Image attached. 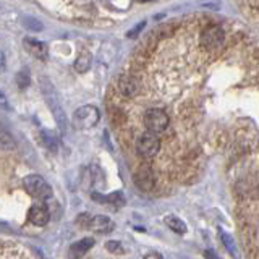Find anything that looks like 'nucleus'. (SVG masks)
<instances>
[{
  "label": "nucleus",
  "instance_id": "nucleus-1",
  "mask_svg": "<svg viewBox=\"0 0 259 259\" xmlns=\"http://www.w3.org/2000/svg\"><path fill=\"white\" fill-rule=\"evenodd\" d=\"M135 148H136L138 156L146 159V160H151L154 157H157V154L160 152V148H162L159 133H154V132H151V130L141 133L140 136H138Z\"/></svg>",
  "mask_w": 259,
  "mask_h": 259
},
{
  "label": "nucleus",
  "instance_id": "nucleus-2",
  "mask_svg": "<svg viewBox=\"0 0 259 259\" xmlns=\"http://www.w3.org/2000/svg\"><path fill=\"white\" fill-rule=\"evenodd\" d=\"M143 123L146 130H151L154 133H164L170 125V118L165 110L159 107H149L143 113Z\"/></svg>",
  "mask_w": 259,
  "mask_h": 259
},
{
  "label": "nucleus",
  "instance_id": "nucleus-3",
  "mask_svg": "<svg viewBox=\"0 0 259 259\" xmlns=\"http://www.w3.org/2000/svg\"><path fill=\"white\" fill-rule=\"evenodd\" d=\"M199 40L207 54H217L225 44V32L221 26H209L202 31Z\"/></svg>",
  "mask_w": 259,
  "mask_h": 259
},
{
  "label": "nucleus",
  "instance_id": "nucleus-4",
  "mask_svg": "<svg viewBox=\"0 0 259 259\" xmlns=\"http://www.w3.org/2000/svg\"><path fill=\"white\" fill-rule=\"evenodd\" d=\"M24 190H26L32 198H37L39 201H46L52 196V188L46 183V180L39 175H28L23 180Z\"/></svg>",
  "mask_w": 259,
  "mask_h": 259
},
{
  "label": "nucleus",
  "instance_id": "nucleus-5",
  "mask_svg": "<svg viewBox=\"0 0 259 259\" xmlns=\"http://www.w3.org/2000/svg\"><path fill=\"white\" fill-rule=\"evenodd\" d=\"M42 93H44V97H46V101H47V104H49V107H51L52 113L55 115L57 123H59V126H60L62 130H65V128H67L65 112H63V109H62L60 99H59V96L55 94L52 84H51V83H47V81H42Z\"/></svg>",
  "mask_w": 259,
  "mask_h": 259
},
{
  "label": "nucleus",
  "instance_id": "nucleus-6",
  "mask_svg": "<svg viewBox=\"0 0 259 259\" xmlns=\"http://www.w3.org/2000/svg\"><path fill=\"white\" fill-rule=\"evenodd\" d=\"M99 110L93 105H83L75 113H73V123L79 130H89L99 121Z\"/></svg>",
  "mask_w": 259,
  "mask_h": 259
},
{
  "label": "nucleus",
  "instance_id": "nucleus-7",
  "mask_svg": "<svg viewBox=\"0 0 259 259\" xmlns=\"http://www.w3.org/2000/svg\"><path fill=\"white\" fill-rule=\"evenodd\" d=\"M135 183L140 190L143 191H151L156 185V177H154V167L149 164H143L138 170H135L133 174Z\"/></svg>",
  "mask_w": 259,
  "mask_h": 259
},
{
  "label": "nucleus",
  "instance_id": "nucleus-8",
  "mask_svg": "<svg viewBox=\"0 0 259 259\" xmlns=\"http://www.w3.org/2000/svg\"><path fill=\"white\" fill-rule=\"evenodd\" d=\"M117 88H118V93L121 96L132 99V97H136L141 93V81L135 75H121L118 78Z\"/></svg>",
  "mask_w": 259,
  "mask_h": 259
},
{
  "label": "nucleus",
  "instance_id": "nucleus-9",
  "mask_svg": "<svg viewBox=\"0 0 259 259\" xmlns=\"http://www.w3.org/2000/svg\"><path fill=\"white\" fill-rule=\"evenodd\" d=\"M49 219H51V214H49V209L46 204L42 202H37L34 204L31 209H29V214H28V221L32 224V225H37V227H44Z\"/></svg>",
  "mask_w": 259,
  "mask_h": 259
},
{
  "label": "nucleus",
  "instance_id": "nucleus-10",
  "mask_svg": "<svg viewBox=\"0 0 259 259\" xmlns=\"http://www.w3.org/2000/svg\"><path fill=\"white\" fill-rule=\"evenodd\" d=\"M89 229L93 232H97V233H107L113 229V224L112 221L107 217V215H96L91 219V222H89Z\"/></svg>",
  "mask_w": 259,
  "mask_h": 259
},
{
  "label": "nucleus",
  "instance_id": "nucleus-11",
  "mask_svg": "<svg viewBox=\"0 0 259 259\" xmlns=\"http://www.w3.org/2000/svg\"><path fill=\"white\" fill-rule=\"evenodd\" d=\"M23 44H24V47H26V51L31 55L37 57V59H42L44 60L46 57H47V46L44 42H39V40H36V39L26 37Z\"/></svg>",
  "mask_w": 259,
  "mask_h": 259
},
{
  "label": "nucleus",
  "instance_id": "nucleus-12",
  "mask_svg": "<svg viewBox=\"0 0 259 259\" xmlns=\"http://www.w3.org/2000/svg\"><path fill=\"white\" fill-rule=\"evenodd\" d=\"M93 246H94V238H83V240L76 241L75 245H71V251L75 254H84Z\"/></svg>",
  "mask_w": 259,
  "mask_h": 259
},
{
  "label": "nucleus",
  "instance_id": "nucleus-13",
  "mask_svg": "<svg viewBox=\"0 0 259 259\" xmlns=\"http://www.w3.org/2000/svg\"><path fill=\"white\" fill-rule=\"evenodd\" d=\"M96 201H102V202H109V204H112V206H123V202H125V199H123V196H121V193L120 191H117V193H112V194H109V196H105V198H101L99 194H94L93 196Z\"/></svg>",
  "mask_w": 259,
  "mask_h": 259
},
{
  "label": "nucleus",
  "instance_id": "nucleus-14",
  "mask_svg": "<svg viewBox=\"0 0 259 259\" xmlns=\"http://www.w3.org/2000/svg\"><path fill=\"white\" fill-rule=\"evenodd\" d=\"M89 67H91V54L88 52H81L78 55V59L75 62V70L79 71V73H84L89 70Z\"/></svg>",
  "mask_w": 259,
  "mask_h": 259
},
{
  "label": "nucleus",
  "instance_id": "nucleus-15",
  "mask_svg": "<svg viewBox=\"0 0 259 259\" xmlns=\"http://www.w3.org/2000/svg\"><path fill=\"white\" fill-rule=\"evenodd\" d=\"M165 224H167L168 229H172L177 233H186V225H185V222L180 221V219L175 217V215H167L165 217Z\"/></svg>",
  "mask_w": 259,
  "mask_h": 259
},
{
  "label": "nucleus",
  "instance_id": "nucleus-16",
  "mask_svg": "<svg viewBox=\"0 0 259 259\" xmlns=\"http://www.w3.org/2000/svg\"><path fill=\"white\" fill-rule=\"evenodd\" d=\"M245 7L259 20V0H243V8Z\"/></svg>",
  "mask_w": 259,
  "mask_h": 259
},
{
  "label": "nucleus",
  "instance_id": "nucleus-17",
  "mask_svg": "<svg viewBox=\"0 0 259 259\" xmlns=\"http://www.w3.org/2000/svg\"><path fill=\"white\" fill-rule=\"evenodd\" d=\"M105 248H107V251H110V253H117V254L125 253V249L121 246L120 241H107L105 243Z\"/></svg>",
  "mask_w": 259,
  "mask_h": 259
},
{
  "label": "nucleus",
  "instance_id": "nucleus-18",
  "mask_svg": "<svg viewBox=\"0 0 259 259\" xmlns=\"http://www.w3.org/2000/svg\"><path fill=\"white\" fill-rule=\"evenodd\" d=\"M42 136L46 138L44 140V143H46V146L47 148H52V149H55V144H57V140H55V136L51 133V132H47V130H44L42 132Z\"/></svg>",
  "mask_w": 259,
  "mask_h": 259
},
{
  "label": "nucleus",
  "instance_id": "nucleus-19",
  "mask_svg": "<svg viewBox=\"0 0 259 259\" xmlns=\"http://www.w3.org/2000/svg\"><path fill=\"white\" fill-rule=\"evenodd\" d=\"M222 238H224V241H225V245H227V249H232V245H230V241H229V238H227V235H222Z\"/></svg>",
  "mask_w": 259,
  "mask_h": 259
},
{
  "label": "nucleus",
  "instance_id": "nucleus-20",
  "mask_svg": "<svg viewBox=\"0 0 259 259\" xmlns=\"http://www.w3.org/2000/svg\"><path fill=\"white\" fill-rule=\"evenodd\" d=\"M146 257H162V256H160L159 253H151V254H148Z\"/></svg>",
  "mask_w": 259,
  "mask_h": 259
},
{
  "label": "nucleus",
  "instance_id": "nucleus-21",
  "mask_svg": "<svg viewBox=\"0 0 259 259\" xmlns=\"http://www.w3.org/2000/svg\"><path fill=\"white\" fill-rule=\"evenodd\" d=\"M140 2H152V0H140Z\"/></svg>",
  "mask_w": 259,
  "mask_h": 259
}]
</instances>
